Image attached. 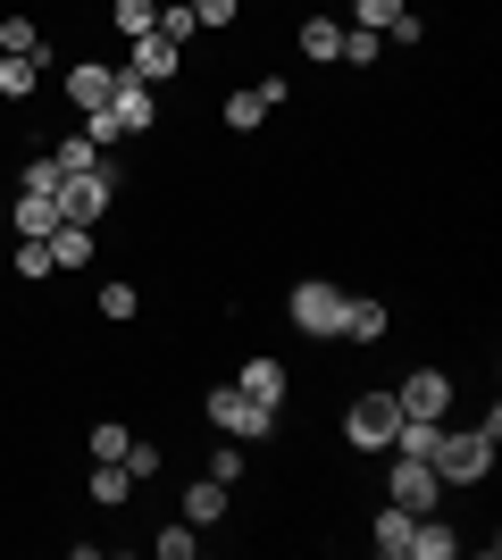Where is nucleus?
Returning <instances> with one entry per match:
<instances>
[{
    "instance_id": "1",
    "label": "nucleus",
    "mask_w": 502,
    "mask_h": 560,
    "mask_svg": "<svg viewBox=\"0 0 502 560\" xmlns=\"http://www.w3.org/2000/svg\"><path fill=\"white\" fill-rule=\"evenodd\" d=\"M428 468H435V486H486L494 477V435L486 427H453V435H435Z\"/></svg>"
},
{
    "instance_id": "2",
    "label": "nucleus",
    "mask_w": 502,
    "mask_h": 560,
    "mask_svg": "<svg viewBox=\"0 0 502 560\" xmlns=\"http://www.w3.org/2000/svg\"><path fill=\"white\" fill-rule=\"evenodd\" d=\"M118 192H126V167L101 151V167H84V176H68V185H59V218H75V226H101V218L118 210Z\"/></svg>"
},
{
    "instance_id": "3",
    "label": "nucleus",
    "mask_w": 502,
    "mask_h": 560,
    "mask_svg": "<svg viewBox=\"0 0 502 560\" xmlns=\"http://www.w3.org/2000/svg\"><path fill=\"white\" fill-rule=\"evenodd\" d=\"M285 318L311 335V343H335V327H343V284L335 277H302L285 293Z\"/></svg>"
},
{
    "instance_id": "4",
    "label": "nucleus",
    "mask_w": 502,
    "mask_h": 560,
    "mask_svg": "<svg viewBox=\"0 0 502 560\" xmlns=\"http://www.w3.org/2000/svg\"><path fill=\"white\" fill-rule=\"evenodd\" d=\"M210 427H218V435H235V444H260L268 427H277V410L252 401L243 385H218V394H210Z\"/></svg>"
},
{
    "instance_id": "5",
    "label": "nucleus",
    "mask_w": 502,
    "mask_h": 560,
    "mask_svg": "<svg viewBox=\"0 0 502 560\" xmlns=\"http://www.w3.org/2000/svg\"><path fill=\"white\" fill-rule=\"evenodd\" d=\"M394 427H402L394 394H352V410H343V444H352V452H385V444H394Z\"/></svg>"
},
{
    "instance_id": "6",
    "label": "nucleus",
    "mask_w": 502,
    "mask_h": 560,
    "mask_svg": "<svg viewBox=\"0 0 502 560\" xmlns=\"http://www.w3.org/2000/svg\"><path fill=\"white\" fill-rule=\"evenodd\" d=\"M118 75H135V84H151V93H160V84H176V75H185V50L167 43V34H135Z\"/></svg>"
},
{
    "instance_id": "7",
    "label": "nucleus",
    "mask_w": 502,
    "mask_h": 560,
    "mask_svg": "<svg viewBox=\"0 0 502 560\" xmlns=\"http://www.w3.org/2000/svg\"><path fill=\"white\" fill-rule=\"evenodd\" d=\"M394 410H402V419H444V410H453V376L444 369H410L402 385H394Z\"/></svg>"
},
{
    "instance_id": "8",
    "label": "nucleus",
    "mask_w": 502,
    "mask_h": 560,
    "mask_svg": "<svg viewBox=\"0 0 502 560\" xmlns=\"http://www.w3.org/2000/svg\"><path fill=\"white\" fill-rule=\"evenodd\" d=\"M435 468L428 460H410V452H394V468H385V502H394V511H435Z\"/></svg>"
},
{
    "instance_id": "9",
    "label": "nucleus",
    "mask_w": 502,
    "mask_h": 560,
    "mask_svg": "<svg viewBox=\"0 0 502 560\" xmlns=\"http://www.w3.org/2000/svg\"><path fill=\"white\" fill-rule=\"evenodd\" d=\"M385 327H394V310L377 302V293H343V327H335V343L352 335V343H385Z\"/></svg>"
},
{
    "instance_id": "10",
    "label": "nucleus",
    "mask_w": 502,
    "mask_h": 560,
    "mask_svg": "<svg viewBox=\"0 0 502 560\" xmlns=\"http://www.w3.org/2000/svg\"><path fill=\"white\" fill-rule=\"evenodd\" d=\"M9 226H17V243H43V234L59 226V192H34V185H25L17 201H9Z\"/></svg>"
},
{
    "instance_id": "11",
    "label": "nucleus",
    "mask_w": 502,
    "mask_h": 560,
    "mask_svg": "<svg viewBox=\"0 0 502 560\" xmlns=\"http://www.w3.org/2000/svg\"><path fill=\"white\" fill-rule=\"evenodd\" d=\"M109 93H118V68H101V59H75V68H68V101H75L84 117H93Z\"/></svg>"
},
{
    "instance_id": "12",
    "label": "nucleus",
    "mask_w": 502,
    "mask_h": 560,
    "mask_svg": "<svg viewBox=\"0 0 502 560\" xmlns=\"http://www.w3.org/2000/svg\"><path fill=\"white\" fill-rule=\"evenodd\" d=\"M50 268H93V226H75V218H59V226L43 234Z\"/></svg>"
},
{
    "instance_id": "13",
    "label": "nucleus",
    "mask_w": 502,
    "mask_h": 560,
    "mask_svg": "<svg viewBox=\"0 0 502 560\" xmlns=\"http://www.w3.org/2000/svg\"><path fill=\"white\" fill-rule=\"evenodd\" d=\"M0 59H43V68H50V43H43V25L25 18V9H17V18H0Z\"/></svg>"
},
{
    "instance_id": "14",
    "label": "nucleus",
    "mask_w": 502,
    "mask_h": 560,
    "mask_svg": "<svg viewBox=\"0 0 502 560\" xmlns=\"http://www.w3.org/2000/svg\"><path fill=\"white\" fill-rule=\"evenodd\" d=\"M460 552V527H444L435 511H419V527H410V560H453Z\"/></svg>"
},
{
    "instance_id": "15",
    "label": "nucleus",
    "mask_w": 502,
    "mask_h": 560,
    "mask_svg": "<svg viewBox=\"0 0 502 560\" xmlns=\"http://www.w3.org/2000/svg\"><path fill=\"white\" fill-rule=\"evenodd\" d=\"M252 401H268V410H285V360H243V376H235Z\"/></svg>"
},
{
    "instance_id": "16",
    "label": "nucleus",
    "mask_w": 502,
    "mask_h": 560,
    "mask_svg": "<svg viewBox=\"0 0 502 560\" xmlns=\"http://www.w3.org/2000/svg\"><path fill=\"white\" fill-rule=\"evenodd\" d=\"M410 527H419V511H394V502H385L377 527H369V544H377L385 560H410Z\"/></svg>"
},
{
    "instance_id": "17",
    "label": "nucleus",
    "mask_w": 502,
    "mask_h": 560,
    "mask_svg": "<svg viewBox=\"0 0 502 560\" xmlns=\"http://www.w3.org/2000/svg\"><path fill=\"white\" fill-rule=\"evenodd\" d=\"M293 43H302V59L335 68V59H343V25H335V18H302V34H293Z\"/></svg>"
},
{
    "instance_id": "18",
    "label": "nucleus",
    "mask_w": 502,
    "mask_h": 560,
    "mask_svg": "<svg viewBox=\"0 0 502 560\" xmlns=\"http://www.w3.org/2000/svg\"><path fill=\"white\" fill-rule=\"evenodd\" d=\"M84 493H93L101 511H118L126 493H135V477H126V468H118V460H93V468H84Z\"/></svg>"
},
{
    "instance_id": "19",
    "label": "nucleus",
    "mask_w": 502,
    "mask_h": 560,
    "mask_svg": "<svg viewBox=\"0 0 502 560\" xmlns=\"http://www.w3.org/2000/svg\"><path fill=\"white\" fill-rule=\"evenodd\" d=\"M185 518L192 527H218V518H226V486H218V477H192L185 486Z\"/></svg>"
},
{
    "instance_id": "20",
    "label": "nucleus",
    "mask_w": 502,
    "mask_h": 560,
    "mask_svg": "<svg viewBox=\"0 0 502 560\" xmlns=\"http://www.w3.org/2000/svg\"><path fill=\"white\" fill-rule=\"evenodd\" d=\"M268 126V101L252 93V84H243V93H226V135H260Z\"/></svg>"
},
{
    "instance_id": "21",
    "label": "nucleus",
    "mask_w": 502,
    "mask_h": 560,
    "mask_svg": "<svg viewBox=\"0 0 502 560\" xmlns=\"http://www.w3.org/2000/svg\"><path fill=\"white\" fill-rule=\"evenodd\" d=\"M43 84V59H0V101H34Z\"/></svg>"
},
{
    "instance_id": "22",
    "label": "nucleus",
    "mask_w": 502,
    "mask_h": 560,
    "mask_svg": "<svg viewBox=\"0 0 502 560\" xmlns=\"http://www.w3.org/2000/svg\"><path fill=\"white\" fill-rule=\"evenodd\" d=\"M109 25L135 43V34H151V25H160V0H109Z\"/></svg>"
},
{
    "instance_id": "23",
    "label": "nucleus",
    "mask_w": 502,
    "mask_h": 560,
    "mask_svg": "<svg viewBox=\"0 0 502 560\" xmlns=\"http://www.w3.org/2000/svg\"><path fill=\"white\" fill-rule=\"evenodd\" d=\"M151 34H167V43L185 50L192 34H201V18H192V0H160V25H151Z\"/></svg>"
},
{
    "instance_id": "24",
    "label": "nucleus",
    "mask_w": 502,
    "mask_h": 560,
    "mask_svg": "<svg viewBox=\"0 0 502 560\" xmlns=\"http://www.w3.org/2000/svg\"><path fill=\"white\" fill-rule=\"evenodd\" d=\"M50 167H59V176H84V167H101V142L93 135H68L59 151H50Z\"/></svg>"
},
{
    "instance_id": "25",
    "label": "nucleus",
    "mask_w": 502,
    "mask_h": 560,
    "mask_svg": "<svg viewBox=\"0 0 502 560\" xmlns=\"http://www.w3.org/2000/svg\"><path fill=\"white\" fill-rule=\"evenodd\" d=\"M151 552H160V560H192V552H201V527H192V518H176V527H160V536H151Z\"/></svg>"
},
{
    "instance_id": "26",
    "label": "nucleus",
    "mask_w": 502,
    "mask_h": 560,
    "mask_svg": "<svg viewBox=\"0 0 502 560\" xmlns=\"http://www.w3.org/2000/svg\"><path fill=\"white\" fill-rule=\"evenodd\" d=\"M385 59V34H369V25H343V68H377Z\"/></svg>"
},
{
    "instance_id": "27",
    "label": "nucleus",
    "mask_w": 502,
    "mask_h": 560,
    "mask_svg": "<svg viewBox=\"0 0 502 560\" xmlns=\"http://www.w3.org/2000/svg\"><path fill=\"white\" fill-rule=\"evenodd\" d=\"M135 310H143V293H135L126 277H109V284H101V318H109V327H126Z\"/></svg>"
},
{
    "instance_id": "28",
    "label": "nucleus",
    "mask_w": 502,
    "mask_h": 560,
    "mask_svg": "<svg viewBox=\"0 0 502 560\" xmlns=\"http://www.w3.org/2000/svg\"><path fill=\"white\" fill-rule=\"evenodd\" d=\"M118 468L135 477V486H151V477H160V444H151V435H135V444L118 452Z\"/></svg>"
},
{
    "instance_id": "29",
    "label": "nucleus",
    "mask_w": 502,
    "mask_h": 560,
    "mask_svg": "<svg viewBox=\"0 0 502 560\" xmlns=\"http://www.w3.org/2000/svg\"><path fill=\"white\" fill-rule=\"evenodd\" d=\"M243 468H252V460H243V444H235V435H226V444L210 452V477H218V486H226V493H235V486H243Z\"/></svg>"
},
{
    "instance_id": "30",
    "label": "nucleus",
    "mask_w": 502,
    "mask_h": 560,
    "mask_svg": "<svg viewBox=\"0 0 502 560\" xmlns=\"http://www.w3.org/2000/svg\"><path fill=\"white\" fill-rule=\"evenodd\" d=\"M410 0H352V25H369V34H385V25L402 18Z\"/></svg>"
},
{
    "instance_id": "31",
    "label": "nucleus",
    "mask_w": 502,
    "mask_h": 560,
    "mask_svg": "<svg viewBox=\"0 0 502 560\" xmlns=\"http://www.w3.org/2000/svg\"><path fill=\"white\" fill-rule=\"evenodd\" d=\"M126 444H135V435H126V427H118V419H101V427H93V435H84V452H93V460H118V452H126Z\"/></svg>"
},
{
    "instance_id": "32",
    "label": "nucleus",
    "mask_w": 502,
    "mask_h": 560,
    "mask_svg": "<svg viewBox=\"0 0 502 560\" xmlns=\"http://www.w3.org/2000/svg\"><path fill=\"white\" fill-rule=\"evenodd\" d=\"M9 268H17L25 284H43V277H59V268H50V252H43V243H17V259H9Z\"/></svg>"
},
{
    "instance_id": "33",
    "label": "nucleus",
    "mask_w": 502,
    "mask_h": 560,
    "mask_svg": "<svg viewBox=\"0 0 502 560\" xmlns=\"http://www.w3.org/2000/svg\"><path fill=\"white\" fill-rule=\"evenodd\" d=\"M192 18L210 25V34H226V25H235V18H243V0H192Z\"/></svg>"
},
{
    "instance_id": "34",
    "label": "nucleus",
    "mask_w": 502,
    "mask_h": 560,
    "mask_svg": "<svg viewBox=\"0 0 502 560\" xmlns=\"http://www.w3.org/2000/svg\"><path fill=\"white\" fill-rule=\"evenodd\" d=\"M0 226H9V201H0Z\"/></svg>"
}]
</instances>
